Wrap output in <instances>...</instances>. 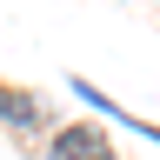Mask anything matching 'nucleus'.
I'll return each mask as SVG.
<instances>
[{"label": "nucleus", "mask_w": 160, "mask_h": 160, "mask_svg": "<svg viewBox=\"0 0 160 160\" xmlns=\"http://www.w3.org/2000/svg\"><path fill=\"white\" fill-rule=\"evenodd\" d=\"M53 153H60V160H113L107 133H93V127H67V133L53 140Z\"/></svg>", "instance_id": "1"}]
</instances>
